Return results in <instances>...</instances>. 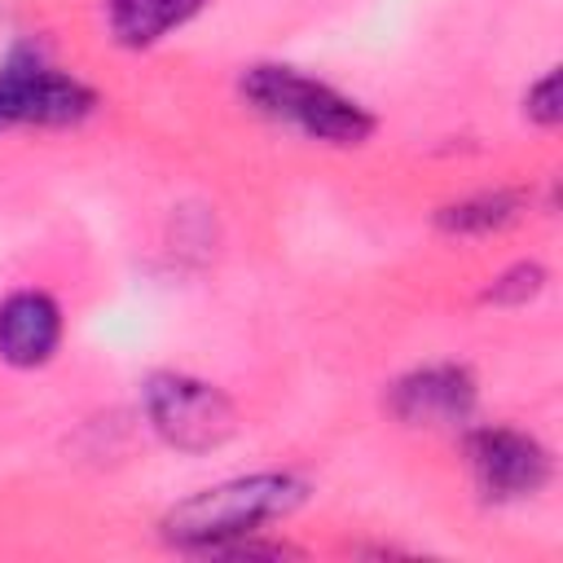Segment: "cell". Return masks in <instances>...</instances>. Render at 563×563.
<instances>
[{"label":"cell","mask_w":563,"mask_h":563,"mask_svg":"<svg viewBox=\"0 0 563 563\" xmlns=\"http://www.w3.org/2000/svg\"><path fill=\"white\" fill-rule=\"evenodd\" d=\"M545 282H550V273H545L537 260H523V264H510L506 273H497L493 286H488L479 299H484V303H497V308H519V303L537 299V295L545 290Z\"/></svg>","instance_id":"30bf717a"},{"label":"cell","mask_w":563,"mask_h":563,"mask_svg":"<svg viewBox=\"0 0 563 563\" xmlns=\"http://www.w3.org/2000/svg\"><path fill=\"white\" fill-rule=\"evenodd\" d=\"M62 308L48 290H13L0 299V361L13 369H40L62 347Z\"/></svg>","instance_id":"52a82bcc"},{"label":"cell","mask_w":563,"mask_h":563,"mask_svg":"<svg viewBox=\"0 0 563 563\" xmlns=\"http://www.w3.org/2000/svg\"><path fill=\"white\" fill-rule=\"evenodd\" d=\"M92 110L97 92L35 48H13L0 62V128H70Z\"/></svg>","instance_id":"277c9868"},{"label":"cell","mask_w":563,"mask_h":563,"mask_svg":"<svg viewBox=\"0 0 563 563\" xmlns=\"http://www.w3.org/2000/svg\"><path fill=\"white\" fill-rule=\"evenodd\" d=\"M303 501H308V484L299 475H290V471H251V475H233V479H220L211 488L189 493L185 501H176L163 515L158 528L176 550L211 554L224 541L268 532V523L290 519Z\"/></svg>","instance_id":"6da1fadb"},{"label":"cell","mask_w":563,"mask_h":563,"mask_svg":"<svg viewBox=\"0 0 563 563\" xmlns=\"http://www.w3.org/2000/svg\"><path fill=\"white\" fill-rule=\"evenodd\" d=\"M141 409L176 453H211L238 435V405L207 378L158 369L141 383Z\"/></svg>","instance_id":"3957f363"},{"label":"cell","mask_w":563,"mask_h":563,"mask_svg":"<svg viewBox=\"0 0 563 563\" xmlns=\"http://www.w3.org/2000/svg\"><path fill=\"white\" fill-rule=\"evenodd\" d=\"M466 466L475 475V488L488 501L537 497L554 475L550 449L519 427H471L466 431Z\"/></svg>","instance_id":"5b68a950"},{"label":"cell","mask_w":563,"mask_h":563,"mask_svg":"<svg viewBox=\"0 0 563 563\" xmlns=\"http://www.w3.org/2000/svg\"><path fill=\"white\" fill-rule=\"evenodd\" d=\"M523 119H532L537 128H559V119H563V92H559V70L554 66L537 84H528V92H523Z\"/></svg>","instance_id":"8fae6325"},{"label":"cell","mask_w":563,"mask_h":563,"mask_svg":"<svg viewBox=\"0 0 563 563\" xmlns=\"http://www.w3.org/2000/svg\"><path fill=\"white\" fill-rule=\"evenodd\" d=\"M523 211H528L523 189H479L457 202H444L435 211V229L449 238H488V233H501L515 220H523Z\"/></svg>","instance_id":"9c48e42d"},{"label":"cell","mask_w":563,"mask_h":563,"mask_svg":"<svg viewBox=\"0 0 563 563\" xmlns=\"http://www.w3.org/2000/svg\"><path fill=\"white\" fill-rule=\"evenodd\" d=\"M242 97L260 114L286 123V128H295L321 145L352 150V145H365L374 136V114L361 101H352L347 92H339V88H330V84H321L295 66H277V62L251 66L242 75Z\"/></svg>","instance_id":"7a4b0ae2"},{"label":"cell","mask_w":563,"mask_h":563,"mask_svg":"<svg viewBox=\"0 0 563 563\" xmlns=\"http://www.w3.org/2000/svg\"><path fill=\"white\" fill-rule=\"evenodd\" d=\"M475 405H479V383L457 361L418 365L387 387V409L405 427L453 431V427H466L475 418Z\"/></svg>","instance_id":"8992f818"},{"label":"cell","mask_w":563,"mask_h":563,"mask_svg":"<svg viewBox=\"0 0 563 563\" xmlns=\"http://www.w3.org/2000/svg\"><path fill=\"white\" fill-rule=\"evenodd\" d=\"M211 0H106V26L123 48H154L189 26Z\"/></svg>","instance_id":"ba28073f"}]
</instances>
